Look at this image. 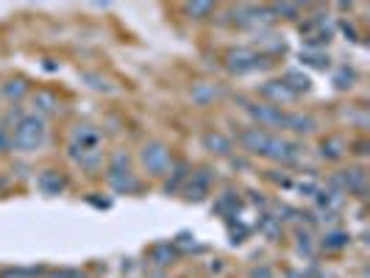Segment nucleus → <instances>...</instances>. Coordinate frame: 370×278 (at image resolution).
<instances>
[{
    "label": "nucleus",
    "instance_id": "0eeeda50",
    "mask_svg": "<svg viewBox=\"0 0 370 278\" xmlns=\"http://www.w3.org/2000/svg\"><path fill=\"white\" fill-rule=\"evenodd\" d=\"M259 56L256 53H248V50H234L231 56H228V70L231 72H237V75H245V72H253V70H259Z\"/></svg>",
    "mask_w": 370,
    "mask_h": 278
},
{
    "label": "nucleus",
    "instance_id": "393cba45",
    "mask_svg": "<svg viewBox=\"0 0 370 278\" xmlns=\"http://www.w3.org/2000/svg\"><path fill=\"white\" fill-rule=\"evenodd\" d=\"M50 278H87V276H81V273H75V270H59V273H53Z\"/></svg>",
    "mask_w": 370,
    "mask_h": 278
},
{
    "label": "nucleus",
    "instance_id": "a878e982",
    "mask_svg": "<svg viewBox=\"0 0 370 278\" xmlns=\"http://www.w3.org/2000/svg\"><path fill=\"white\" fill-rule=\"evenodd\" d=\"M0 111H3V92H0Z\"/></svg>",
    "mask_w": 370,
    "mask_h": 278
},
{
    "label": "nucleus",
    "instance_id": "2eb2a0df",
    "mask_svg": "<svg viewBox=\"0 0 370 278\" xmlns=\"http://www.w3.org/2000/svg\"><path fill=\"white\" fill-rule=\"evenodd\" d=\"M281 84H284L293 95H298V92H306V89H309V78H306V75H301V72H295V70H293V72H287Z\"/></svg>",
    "mask_w": 370,
    "mask_h": 278
},
{
    "label": "nucleus",
    "instance_id": "b1692460",
    "mask_svg": "<svg viewBox=\"0 0 370 278\" xmlns=\"http://www.w3.org/2000/svg\"><path fill=\"white\" fill-rule=\"evenodd\" d=\"M273 11H276V14H290L287 20H295V14H298L301 8H298V6H276Z\"/></svg>",
    "mask_w": 370,
    "mask_h": 278
},
{
    "label": "nucleus",
    "instance_id": "dca6fc26",
    "mask_svg": "<svg viewBox=\"0 0 370 278\" xmlns=\"http://www.w3.org/2000/svg\"><path fill=\"white\" fill-rule=\"evenodd\" d=\"M346 153V145H343V139H337V137H332V139H326L323 142V159H340Z\"/></svg>",
    "mask_w": 370,
    "mask_h": 278
},
{
    "label": "nucleus",
    "instance_id": "1a4fd4ad",
    "mask_svg": "<svg viewBox=\"0 0 370 278\" xmlns=\"http://www.w3.org/2000/svg\"><path fill=\"white\" fill-rule=\"evenodd\" d=\"M203 148H206L209 153L228 156V153L234 150V142H231L225 134H220V131H209V134H203Z\"/></svg>",
    "mask_w": 370,
    "mask_h": 278
},
{
    "label": "nucleus",
    "instance_id": "9d476101",
    "mask_svg": "<svg viewBox=\"0 0 370 278\" xmlns=\"http://www.w3.org/2000/svg\"><path fill=\"white\" fill-rule=\"evenodd\" d=\"M36 187H39L45 195H59V192L67 190V178L59 176L56 170H45V173L36 178Z\"/></svg>",
    "mask_w": 370,
    "mask_h": 278
},
{
    "label": "nucleus",
    "instance_id": "7ed1b4c3",
    "mask_svg": "<svg viewBox=\"0 0 370 278\" xmlns=\"http://www.w3.org/2000/svg\"><path fill=\"white\" fill-rule=\"evenodd\" d=\"M106 178L109 184L117 190V192H140V181L134 178V173L128 170V156L123 150H117L109 162V170H106Z\"/></svg>",
    "mask_w": 370,
    "mask_h": 278
},
{
    "label": "nucleus",
    "instance_id": "4468645a",
    "mask_svg": "<svg viewBox=\"0 0 370 278\" xmlns=\"http://www.w3.org/2000/svg\"><path fill=\"white\" fill-rule=\"evenodd\" d=\"M0 92H3V98L6 100H22L25 95H28V81H22V78H11L8 84H3L0 86Z\"/></svg>",
    "mask_w": 370,
    "mask_h": 278
},
{
    "label": "nucleus",
    "instance_id": "5701e85b",
    "mask_svg": "<svg viewBox=\"0 0 370 278\" xmlns=\"http://www.w3.org/2000/svg\"><path fill=\"white\" fill-rule=\"evenodd\" d=\"M0 278H34L31 270H22V268H17V270H3Z\"/></svg>",
    "mask_w": 370,
    "mask_h": 278
},
{
    "label": "nucleus",
    "instance_id": "423d86ee",
    "mask_svg": "<svg viewBox=\"0 0 370 278\" xmlns=\"http://www.w3.org/2000/svg\"><path fill=\"white\" fill-rule=\"evenodd\" d=\"M212 178L214 173L209 167H200L198 173L189 176V187H186V198L189 201H203L209 195V187H212Z\"/></svg>",
    "mask_w": 370,
    "mask_h": 278
},
{
    "label": "nucleus",
    "instance_id": "f03ea898",
    "mask_svg": "<svg viewBox=\"0 0 370 278\" xmlns=\"http://www.w3.org/2000/svg\"><path fill=\"white\" fill-rule=\"evenodd\" d=\"M140 162H142L145 173L154 176V178H159V176L173 170V153H170V148L165 142H148V145H142Z\"/></svg>",
    "mask_w": 370,
    "mask_h": 278
},
{
    "label": "nucleus",
    "instance_id": "ddd939ff",
    "mask_svg": "<svg viewBox=\"0 0 370 278\" xmlns=\"http://www.w3.org/2000/svg\"><path fill=\"white\" fill-rule=\"evenodd\" d=\"M284 128H293L295 134H309V131H315V128H318V120H315V117H309V114H287Z\"/></svg>",
    "mask_w": 370,
    "mask_h": 278
},
{
    "label": "nucleus",
    "instance_id": "a211bd4d",
    "mask_svg": "<svg viewBox=\"0 0 370 278\" xmlns=\"http://www.w3.org/2000/svg\"><path fill=\"white\" fill-rule=\"evenodd\" d=\"M186 173H189V167H186L184 162H179V164H176V170H173V184H168V187H165V192L179 190V187L186 181Z\"/></svg>",
    "mask_w": 370,
    "mask_h": 278
},
{
    "label": "nucleus",
    "instance_id": "412c9836",
    "mask_svg": "<svg viewBox=\"0 0 370 278\" xmlns=\"http://www.w3.org/2000/svg\"><path fill=\"white\" fill-rule=\"evenodd\" d=\"M168 254L173 256V248H170V245H156V248H154V259H156V265H168Z\"/></svg>",
    "mask_w": 370,
    "mask_h": 278
},
{
    "label": "nucleus",
    "instance_id": "f8f14e48",
    "mask_svg": "<svg viewBox=\"0 0 370 278\" xmlns=\"http://www.w3.org/2000/svg\"><path fill=\"white\" fill-rule=\"evenodd\" d=\"M59 111V98L53 95V92H36L34 95V114H39L42 120L47 117V114H56Z\"/></svg>",
    "mask_w": 370,
    "mask_h": 278
},
{
    "label": "nucleus",
    "instance_id": "20e7f679",
    "mask_svg": "<svg viewBox=\"0 0 370 278\" xmlns=\"http://www.w3.org/2000/svg\"><path fill=\"white\" fill-rule=\"evenodd\" d=\"M70 156L78 162L84 153H92V150H101V131L92 128V125H75L73 128V142H70Z\"/></svg>",
    "mask_w": 370,
    "mask_h": 278
},
{
    "label": "nucleus",
    "instance_id": "39448f33",
    "mask_svg": "<svg viewBox=\"0 0 370 278\" xmlns=\"http://www.w3.org/2000/svg\"><path fill=\"white\" fill-rule=\"evenodd\" d=\"M248 114L256 120V128H273V125H281L284 128V123H287V114H281V109L279 106H248Z\"/></svg>",
    "mask_w": 370,
    "mask_h": 278
},
{
    "label": "nucleus",
    "instance_id": "4be33fe9",
    "mask_svg": "<svg viewBox=\"0 0 370 278\" xmlns=\"http://www.w3.org/2000/svg\"><path fill=\"white\" fill-rule=\"evenodd\" d=\"M11 150V128L0 125V153H8Z\"/></svg>",
    "mask_w": 370,
    "mask_h": 278
},
{
    "label": "nucleus",
    "instance_id": "6e6552de",
    "mask_svg": "<svg viewBox=\"0 0 370 278\" xmlns=\"http://www.w3.org/2000/svg\"><path fill=\"white\" fill-rule=\"evenodd\" d=\"M267 139H270V134H267L265 128H256V125L239 134V145H242V148H245L248 153H262V156H265Z\"/></svg>",
    "mask_w": 370,
    "mask_h": 278
},
{
    "label": "nucleus",
    "instance_id": "f257e3e1",
    "mask_svg": "<svg viewBox=\"0 0 370 278\" xmlns=\"http://www.w3.org/2000/svg\"><path fill=\"white\" fill-rule=\"evenodd\" d=\"M47 123L39 114H22V120L11 128V150L20 153H36L47 145Z\"/></svg>",
    "mask_w": 370,
    "mask_h": 278
},
{
    "label": "nucleus",
    "instance_id": "f3484780",
    "mask_svg": "<svg viewBox=\"0 0 370 278\" xmlns=\"http://www.w3.org/2000/svg\"><path fill=\"white\" fill-rule=\"evenodd\" d=\"M262 92H265V95H273L276 100H293V98H295V95H293V92H290V89H287L281 81H270V84H267Z\"/></svg>",
    "mask_w": 370,
    "mask_h": 278
},
{
    "label": "nucleus",
    "instance_id": "aec40b11",
    "mask_svg": "<svg viewBox=\"0 0 370 278\" xmlns=\"http://www.w3.org/2000/svg\"><path fill=\"white\" fill-rule=\"evenodd\" d=\"M186 11L195 14V20H203L206 14L214 11V6H212V3H192V6H186Z\"/></svg>",
    "mask_w": 370,
    "mask_h": 278
},
{
    "label": "nucleus",
    "instance_id": "6ab92c4d",
    "mask_svg": "<svg viewBox=\"0 0 370 278\" xmlns=\"http://www.w3.org/2000/svg\"><path fill=\"white\" fill-rule=\"evenodd\" d=\"M346 245H348V237L340 234V231H334V234H329V237L323 240V248H329V251H340V248H346Z\"/></svg>",
    "mask_w": 370,
    "mask_h": 278
},
{
    "label": "nucleus",
    "instance_id": "9b49d317",
    "mask_svg": "<svg viewBox=\"0 0 370 278\" xmlns=\"http://www.w3.org/2000/svg\"><path fill=\"white\" fill-rule=\"evenodd\" d=\"M189 98H192V103H198V106H212V103L220 98V86H214V84H209V81H200V84L192 86Z\"/></svg>",
    "mask_w": 370,
    "mask_h": 278
}]
</instances>
